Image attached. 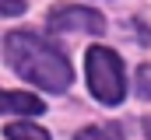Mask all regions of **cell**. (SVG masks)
I'll return each mask as SVG.
<instances>
[{"instance_id": "obj_6", "label": "cell", "mask_w": 151, "mask_h": 140, "mask_svg": "<svg viewBox=\"0 0 151 140\" xmlns=\"http://www.w3.org/2000/svg\"><path fill=\"white\" fill-rule=\"evenodd\" d=\"M74 140H123V130L119 126H88Z\"/></svg>"}, {"instance_id": "obj_7", "label": "cell", "mask_w": 151, "mask_h": 140, "mask_svg": "<svg viewBox=\"0 0 151 140\" xmlns=\"http://www.w3.org/2000/svg\"><path fill=\"white\" fill-rule=\"evenodd\" d=\"M25 11V0H0V18H14Z\"/></svg>"}, {"instance_id": "obj_8", "label": "cell", "mask_w": 151, "mask_h": 140, "mask_svg": "<svg viewBox=\"0 0 151 140\" xmlns=\"http://www.w3.org/2000/svg\"><path fill=\"white\" fill-rule=\"evenodd\" d=\"M144 133H148V140H151V116L144 119Z\"/></svg>"}, {"instance_id": "obj_4", "label": "cell", "mask_w": 151, "mask_h": 140, "mask_svg": "<svg viewBox=\"0 0 151 140\" xmlns=\"http://www.w3.org/2000/svg\"><path fill=\"white\" fill-rule=\"evenodd\" d=\"M46 102H39L35 95H25V91H0V112H21V116H35L42 112Z\"/></svg>"}, {"instance_id": "obj_1", "label": "cell", "mask_w": 151, "mask_h": 140, "mask_svg": "<svg viewBox=\"0 0 151 140\" xmlns=\"http://www.w3.org/2000/svg\"><path fill=\"white\" fill-rule=\"evenodd\" d=\"M4 53H7V63L18 70V77H28L46 91H67L74 81L67 56L53 49L46 39H39L35 32H11L4 39Z\"/></svg>"}, {"instance_id": "obj_3", "label": "cell", "mask_w": 151, "mask_h": 140, "mask_svg": "<svg viewBox=\"0 0 151 140\" xmlns=\"http://www.w3.org/2000/svg\"><path fill=\"white\" fill-rule=\"evenodd\" d=\"M46 21L53 32H91V35L106 32V18L91 7H81V4H56Z\"/></svg>"}, {"instance_id": "obj_2", "label": "cell", "mask_w": 151, "mask_h": 140, "mask_svg": "<svg viewBox=\"0 0 151 140\" xmlns=\"http://www.w3.org/2000/svg\"><path fill=\"white\" fill-rule=\"evenodd\" d=\"M88 70V88L102 105H119L127 95V77H123V60L106 46H91L84 56Z\"/></svg>"}, {"instance_id": "obj_5", "label": "cell", "mask_w": 151, "mask_h": 140, "mask_svg": "<svg viewBox=\"0 0 151 140\" xmlns=\"http://www.w3.org/2000/svg\"><path fill=\"white\" fill-rule=\"evenodd\" d=\"M4 137L7 140H49V130H42L35 123H11L4 130Z\"/></svg>"}]
</instances>
